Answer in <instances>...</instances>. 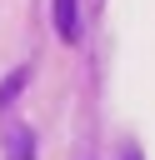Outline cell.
<instances>
[{
    "label": "cell",
    "instance_id": "obj_3",
    "mask_svg": "<svg viewBox=\"0 0 155 160\" xmlns=\"http://www.w3.org/2000/svg\"><path fill=\"white\" fill-rule=\"evenodd\" d=\"M25 80H30V70H10V75H5V85H0V110H10V105L20 100Z\"/></svg>",
    "mask_w": 155,
    "mask_h": 160
},
{
    "label": "cell",
    "instance_id": "obj_1",
    "mask_svg": "<svg viewBox=\"0 0 155 160\" xmlns=\"http://www.w3.org/2000/svg\"><path fill=\"white\" fill-rule=\"evenodd\" d=\"M5 160H35V130L30 125H10L5 130Z\"/></svg>",
    "mask_w": 155,
    "mask_h": 160
},
{
    "label": "cell",
    "instance_id": "obj_2",
    "mask_svg": "<svg viewBox=\"0 0 155 160\" xmlns=\"http://www.w3.org/2000/svg\"><path fill=\"white\" fill-rule=\"evenodd\" d=\"M55 35H60L65 45L80 40V5H75V0H55Z\"/></svg>",
    "mask_w": 155,
    "mask_h": 160
},
{
    "label": "cell",
    "instance_id": "obj_4",
    "mask_svg": "<svg viewBox=\"0 0 155 160\" xmlns=\"http://www.w3.org/2000/svg\"><path fill=\"white\" fill-rule=\"evenodd\" d=\"M125 160H140V155H135V150H130V155H125Z\"/></svg>",
    "mask_w": 155,
    "mask_h": 160
}]
</instances>
